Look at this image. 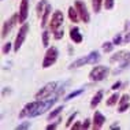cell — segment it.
I'll return each instance as SVG.
<instances>
[{"label": "cell", "mask_w": 130, "mask_h": 130, "mask_svg": "<svg viewBox=\"0 0 130 130\" xmlns=\"http://www.w3.org/2000/svg\"><path fill=\"white\" fill-rule=\"evenodd\" d=\"M115 6V0H104V8L105 10H112Z\"/></svg>", "instance_id": "cell-28"}, {"label": "cell", "mask_w": 130, "mask_h": 130, "mask_svg": "<svg viewBox=\"0 0 130 130\" xmlns=\"http://www.w3.org/2000/svg\"><path fill=\"white\" fill-rule=\"evenodd\" d=\"M17 22H19V15L18 14H14L10 19H7L4 23H3V27H2V37L6 38L7 36L10 34V31L12 30V27L17 25Z\"/></svg>", "instance_id": "cell-5"}, {"label": "cell", "mask_w": 130, "mask_h": 130, "mask_svg": "<svg viewBox=\"0 0 130 130\" xmlns=\"http://www.w3.org/2000/svg\"><path fill=\"white\" fill-rule=\"evenodd\" d=\"M121 86H122V82H121V81H117V82H115L114 85L111 86V89H112V90H118Z\"/></svg>", "instance_id": "cell-34"}, {"label": "cell", "mask_w": 130, "mask_h": 130, "mask_svg": "<svg viewBox=\"0 0 130 130\" xmlns=\"http://www.w3.org/2000/svg\"><path fill=\"white\" fill-rule=\"evenodd\" d=\"M60 121H62V119L59 118L58 121L55 122V123H51V125H48V126H47V130H54V129H56V127H58V125H59V122H60Z\"/></svg>", "instance_id": "cell-33"}, {"label": "cell", "mask_w": 130, "mask_h": 130, "mask_svg": "<svg viewBox=\"0 0 130 130\" xmlns=\"http://www.w3.org/2000/svg\"><path fill=\"white\" fill-rule=\"evenodd\" d=\"M7 93H11V90H10V88H3V92H2V94H3V96H6V94Z\"/></svg>", "instance_id": "cell-36"}, {"label": "cell", "mask_w": 130, "mask_h": 130, "mask_svg": "<svg viewBox=\"0 0 130 130\" xmlns=\"http://www.w3.org/2000/svg\"><path fill=\"white\" fill-rule=\"evenodd\" d=\"M84 64H89V55L82 56V58L77 59V60H74L73 63H70L69 69H78V67H81V66H84Z\"/></svg>", "instance_id": "cell-14"}, {"label": "cell", "mask_w": 130, "mask_h": 130, "mask_svg": "<svg viewBox=\"0 0 130 130\" xmlns=\"http://www.w3.org/2000/svg\"><path fill=\"white\" fill-rule=\"evenodd\" d=\"M11 45H12L11 43H6L4 45H3V51H2L3 54H4V55H7V54H8V52L11 51Z\"/></svg>", "instance_id": "cell-32"}, {"label": "cell", "mask_w": 130, "mask_h": 130, "mask_svg": "<svg viewBox=\"0 0 130 130\" xmlns=\"http://www.w3.org/2000/svg\"><path fill=\"white\" fill-rule=\"evenodd\" d=\"M110 74V69L105 67V66H96L90 70L89 73V79L93 82H100L107 78V75Z\"/></svg>", "instance_id": "cell-1"}, {"label": "cell", "mask_w": 130, "mask_h": 130, "mask_svg": "<svg viewBox=\"0 0 130 130\" xmlns=\"http://www.w3.org/2000/svg\"><path fill=\"white\" fill-rule=\"evenodd\" d=\"M69 18H70V21H71L73 23H77L81 19L79 14H78V11H77L75 7H69Z\"/></svg>", "instance_id": "cell-16"}, {"label": "cell", "mask_w": 130, "mask_h": 130, "mask_svg": "<svg viewBox=\"0 0 130 130\" xmlns=\"http://www.w3.org/2000/svg\"><path fill=\"white\" fill-rule=\"evenodd\" d=\"M119 99H121L119 93H114V94H111V96L108 97V100H107V105H108V107H112V105H115V104L118 103Z\"/></svg>", "instance_id": "cell-20"}, {"label": "cell", "mask_w": 130, "mask_h": 130, "mask_svg": "<svg viewBox=\"0 0 130 130\" xmlns=\"http://www.w3.org/2000/svg\"><path fill=\"white\" fill-rule=\"evenodd\" d=\"M41 100H36V101H31V103H27L25 107L22 108V111L19 112V118H25V117H33V114L36 112V110L38 108Z\"/></svg>", "instance_id": "cell-7"}, {"label": "cell", "mask_w": 130, "mask_h": 130, "mask_svg": "<svg viewBox=\"0 0 130 130\" xmlns=\"http://www.w3.org/2000/svg\"><path fill=\"white\" fill-rule=\"evenodd\" d=\"M74 129H82V125H81L79 122H77V123H74V126H73V130Z\"/></svg>", "instance_id": "cell-37"}, {"label": "cell", "mask_w": 130, "mask_h": 130, "mask_svg": "<svg viewBox=\"0 0 130 130\" xmlns=\"http://www.w3.org/2000/svg\"><path fill=\"white\" fill-rule=\"evenodd\" d=\"M41 38H43V47L47 48L48 44H50V31H48V30H44L43 34H41Z\"/></svg>", "instance_id": "cell-24"}, {"label": "cell", "mask_w": 130, "mask_h": 130, "mask_svg": "<svg viewBox=\"0 0 130 130\" xmlns=\"http://www.w3.org/2000/svg\"><path fill=\"white\" fill-rule=\"evenodd\" d=\"M30 127V122H22L21 125L17 126V130H26Z\"/></svg>", "instance_id": "cell-30"}, {"label": "cell", "mask_w": 130, "mask_h": 130, "mask_svg": "<svg viewBox=\"0 0 130 130\" xmlns=\"http://www.w3.org/2000/svg\"><path fill=\"white\" fill-rule=\"evenodd\" d=\"M123 43H130V22H126V25H125Z\"/></svg>", "instance_id": "cell-23"}, {"label": "cell", "mask_w": 130, "mask_h": 130, "mask_svg": "<svg viewBox=\"0 0 130 130\" xmlns=\"http://www.w3.org/2000/svg\"><path fill=\"white\" fill-rule=\"evenodd\" d=\"M82 93H84V89H78V90H74V92H71L70 94H67V96H66V100H71V99H74V97L79 96V94H82Z\"/></svg>", "instance_id": "cell-25"}, {"label": "cell", "mask_w": 130, "mask_h": 130, "mask_svg": "<svg viewBox=\"0 0 130 130\" xmlns=\"http://www.w3.org/2000/svg\"><path fill=\"white\" fill-rule=\"evenodd\" d=\"M101 4H104V0H92V8L94 12H100L101 10Z\"/></svg>", "instance_id": "cell-21"}, {"label": "cell", "mask_w": 130, "mask_h": 130, "mask_svg": "<svg viewBox=\"0 0 130 130\" xmlns=\"http://www.w3.org/2000/svg\"><path fill=\"white\" fill-rule=\"evenodd\" d=\"M114 43H110V41H107V43L103 44V51L105 52V54H108V52H111L112 50H114Z\"/></svg>", "instance_id": "cell-26"}, {"label": "cell", "mask_w": 130, "mask_h": 130, "mask_svg": "<svg viewBox=\"0 0 130 130\" xmlns=\"http://www.w3.org/2000/svg\"><path fill=\"white\" fill-rule=\"evenodd\" d=\"M51 11H52V6L51 4H47V7H45L44 12H43V17H41V27H45L48 23V18H50L51 15Z\"/></svg>", "instance_id": "cell-15"}, {"label": "cell", "mask_w": 130, "mask_h": 130, "mask_svg": "<svg viewBox=\"0 0 130 130\" xmlns=\"http://www.w3.org/2000/svg\"><path fill=\"white\" fill-rule=\"evenodd\" d=\"M89 126H90V119H85L82 123V129H89Z\"/></svg>", "instance_id": "cell-35"}, {"label": "cell", "mask_w": 130, "mask_h": 130, "mask_svg": "<svg viewBox=\"0 0 130 130\" xmlns=\"http://www.w3.org/2000/svg\"><path fill=\"white\" fill-rule=\"evenodd\" d=\"M58 56H59L58 48L56 47L48 48L47 52H45L44 60H43V69H48V67H51L52 64H55L56 60H58Z\"/></svg>", "instance_id": "cell-3"}, {"label": "cell", "mask_w": 130, "mask_h": 130, "mask_svg": "<svg viewBox=\"0 0 130 130\" xmlns=\"http://www.w3.org/2000/svg\"><path fill=\"white\" fill-rule=\"evenodd\" d=\"M100 60V54L99 51H92L89 54V64H96Z\"/></svg>", "instance_id": "cell-19"}, {"label": "cell", "mask_w": 130, "mask_h": 130, "mask_svg": "<svg viewBox=\"0 0 130 130\" xmlns=\"http://www.w3.org/2000/svg\"><path fill=\"white\" fill-rule=\"evenodd\" d=\"M77 115H78V112H74V114H71L69 117V119H67V122H66V126H67V127H70V126H71V123H73V121H74L75 119V117Z\"/></svg>", "instance_id": "cell-31"}, {"label": "cell", "mask_w": 130, "mask_h": 130, "mask_svg": "<svg viewBox=\"0 0 130 130\" xmlns=\"http://www.w3.org/2000/svg\"><path fill=\"white\" fill-rule=\"evenodd\" d=\"M110 129H111V130H114V129H119V125H118V123H112V125L110 126Z\"/></svg>", "instance_id": "cell-38"}, {"label": "cell", "mask_w": 130, "mask_h": 130, "mask_svg": "<svg viewBox=\"0 0 130 130\" xmlns=\"http://www.w3.org/2000/svg\"><path fill=\"white\" fill-rule=\"evenodd\" d=\"M105 122V117L101 114L100 111H94V115H93V127L94 129H101L103 127Z\"/></svg>", "instance_id": "cell-11"}, {"label": "cell", "mask_w": 130, "mask_h": 130, "mask_svg": "<svg viewBox=\"0 0 130 130\" xmlns=\"http://www.w3.org/2000/svg\"><path fill=\"white\" fill-rule=\"evenodd\" d=\"M56 90H58V82H48L47 85H44L41 88L38 92L34 94V99L36 100H44L47 99V97H50L52 93H55Z\"/></svg>", "instance_id": "cell-2"}, {"label": "cell", "mask_w": 130, "mask_h": 130, "mask_svg": "<svg viewBox=\"0 0 130 130\" xmlns=\"http://www.w3.org/2000/svg\"><path fill=\"white\" fill-rule=\"evenodd\" d=\"M27 31H29V25H27V23H23V25L21 26L18 34H17L15 41H14V51H15V52H18L19 48L22 47L23 41H25V38H26Z\"/></svg>", "instance_id": "cell-4"}, {"label": "cell", "mask_w": 130, "mask_h": 130, "mask_svg": "<svg viewBox=\"0 0 130 130\" xmlns=\"http://www.w3.org/2000/svg\"><path fill=\"white\" fill-rule=\"evenodd\" d=\"M129 100H130V96L129 94H122L121 99H119V107H118V112H125L126 110L129 108Z\"/></svg>", "instance_id": "cell-12"}, {"label": "cell", "mask_w": 130, "mask_h": 130, "mask_svg": "<svg viewBox=\"0 0 130 130\" xmlns=\"http://www.w3.org/2000/svg\"><path fill=\"white\" fill-rule=\"evenodd\" d=\"M63 34H64L63 29H58L56 31H54V37H55V40H60V38L63 37Z\"/></svg>", "instance_id": "cell-29"}, {"label": "cell", "mask_w": 130, "mask_h": 130, "mask_svg": "<svg viewBox=\"0 0 130 130\" xmlns=\"http://www.w3.org/2000/svg\"><path fill=\"white\" fill-rule=\"evenodd\" d=\"M19 23H25V21L29 15V0H22L19 6Z\"/></svg>", "instance_id": "cell-9"}, {"label": "cell", "mask_w": 130, "mask_h": 130, "mask_svg": "<svg viewBox=\"0 0 130 130\" xmlns=\"http://www.w3.org/2000/svg\"><path fill=\"white\" fill-rule=\"evenodd\" d=\"M112 43H114L115 45H121L122 43H123V33L117 34V36L114 37V40H112Z\"/></svg>", "instance_id": "cell-27"}, {"label": "cell", "mask_w": 130, "mask_h": 130, "mask_svg": "<svg viewBox=\"0 0 130 130\" xmlns=\"http://www.w3.org/2000/svg\"><path fill=\"white\" fill-rule=\"evenodd\" d=\"M103 94H104V92L103 90H99L96 94L93 96V99H92V101H90V107L92 108H96L97 105H99V103L101 100H103Z\"/></svg>", "instance_id": "cell-17"}, {"label": "cell", "mask_w": 130, "mask_h": 130, "mask_svg": "<svg viewBox=\"0 0 130 130\" xmlns=\"http://www.w3.org/2000/svg\"><path fill=\"white\" fill-rule=\"evenodd\" d=\"M62 111H63V105H59V107H56V108H55V110H52V111L50 112V115H48V121H51V119L56 118Z\"/></svg>", "instance_id": "cell-22"}, {"label": "cell", "mask_w": 130, "mask_h": 130, "mask_svg": "<svg viewBox=\"0 0 130 130\" xmlns=\"http://www.w3.org/2000/svg\"><path fill=\"white\" fill-rule=\"evenodd\" d=\"M70 38H71V41H74L75 44L82 43V34L79 33V29L77 26L70 29Z\"/></svg>", "instance_id": "cell-13"}, {"label": "cell", "mask_w": 130, "mask_h": 130, "mask_svg": "<svg viewBox=\"0 0 130 130\" xmlns=\"http://www.w3.org/2000/svg\"><path fill=\"white\" fill-rule=\"evenodd\" d=\"M74 7L77 8V11H78V14H79L81 21L85 22V23L89 22V21H90V15H89V12H88V8H86L85 3H84L82 0H77V2L74 3Z\"/></svg>", "instance_id": "cell-8"}, {"label": "cell", "mask_w": 130, "mask_h": 130, "mask_svg": "<svg viewBox=\"0 0 130 130\" xmlns=\"http://www.w3.org/2000/svg\"><path fill=\"white\" fill-rule=\"evenodd\" d=\"M130 60V52L129 51H118L117 54H114L111 56V59H110V62L111 63H115V62H127Z\"/></svg>", "instance_id": "cell-10"}, {"label": "cell", "mask_w": 130, "mask_h": 130, "mask_svg": "<svg viewBox=\"0 0 130 130\" xmlns=\"http://www.w3.org/2000/svg\"><path fill=\"white\" fill-rule=\"evenodd\" d=\"M63 22H64V17H63V12L62 11H55L54 15H52L51 18V22H50V30L54 33L58 29H60V26L63 25Z\"/></svg>", "instance_id": "cell-6"}, {"label": "cell", "mask_w": 130, "mask_h": 130, "mask_svg": "<svg viewBox=\"0 0 130 130\" xmlns=\"http://www.w3.org/2000/svg\"><path fill=\"white\" fill-rule=\"evenodd\" d=\"M47 0H41V2H38V4L36 7V12H37V17L38 18H41L43 17V12H44V10H45V7H47Z\"/></svg>", "instance_id": "cell-18"}]
</instances>
